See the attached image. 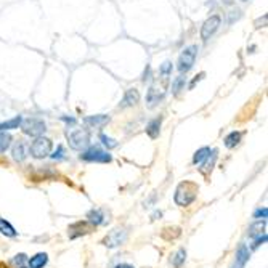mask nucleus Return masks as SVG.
I'll list each match as a JSON object with an SVG mask.
<instances>
[{"mask_svg": "<svg viewBox=\"0 0 268 268\" xmlns=\"http://www.w3.org/2000/svg\"><path fill=\"white\" fill-rule=\"evenodd\" d=\"M249 260V249L246 244H239L236 249V268H244Z\"/></svg>", "mask_w": 268, "mask_h": 268, "instance_id": "16", "label": "nucleus"}, {"mask_svg": "<svg viewBox=\"0 0 268 268\" xmlns=\"http://www.w3.org/2000/svg\"><path fill=\"white\" fill-rule=\"evenodd\" d=\"M161 124H162V119L161 117L159 119H153V121L148 122V125H146V134H148V136H150V138L156 140L157 136H159V134H161Z\"/></svg>", "mask_w": 268, "mask_h": 268, "instance_id": "18", "label": "nucleus"}, {"mask_svg": "<svg viewBox=\"0 0 268 268\" xmlns=\"http://www.w3.org/2000/svg\"><path fill=\"white\" fill-rule=\"evenodd\" d=\"M109 122V116L106 114H96V116H87L84 119V124L90 129H101L103 125Z\"/></svg>", "mask_w": 268, "mask_h": 268, "instance_id": "11", "label": "nucleus"}, {"mask_svg": "<svg viewBox=\"0 0 268 268\" xmlns=\"http://www.w3.org/2000/svg\"><path fill=\"white\" fill-rule=\"evenodd\" d=\"M167 82L169 80H162V84H153L150 87V90H148L146 94V105L150 108H154L157 103H159L164 95H166V90H167Z\"/></svg>", "mask_w": 268, "mask_h": 268, "instance_id": "8", "label": "nucleus"}, {"mask_svg": "<svg viewBox=\"0 0 268 268\" xmlns=\"http://www.w3.org/2000/svg\"><path fill=\"white\" fill-rule=\"evenodd\" d=\"M0 233H2L3 236H7V238H15L16 234H18L15 227L10 222L5 220V218H0Z\"/></svg>", "mask_w": 268, "mask_h": 268, "instance_id": "21", "label": "nucleus"}, {"mask_svg": "<svg viewBox=\"0 0 268 268\" xmlns=\"http://www.w3.org/2000/svg\"><path fill=\"white\" fill-rule=\"evenodd\" d=\"M172 61H164L161 66H159V76L161 77H169V76L172 74Z\"/></svg>", "mask_w": 268, "mask_h": 268, "instance_id": "28", "label": "nucleus"}, {"mask_svg": "<svg viewBox=\"0 0 268 268\" xmlns=\"http://www.w3.org/2000/svg\"><path fill=\"white\" fill-rule=\"evenodd\" d=\"M53 143L47 136H36V140L29 145V154L34 159H43V157L52 154Z\"/></svg>", "mask_w": 268, "mask_h": 268, "instance_id": "2", "label": "nucleus"}, {"mask_svg": "<svg viewBox=\"0 0 268 268\" xmlns=\"http://www.w3.org/2000/svg\"><path fill=\"white\" fill-rule=\"evenodd\" d=\"M0 268H8L7 265H3V264H0Z\"/></svg>", "mask_w": 268, "mask_h": 268, "instance_id": "40", "label": "nucleus"}, {"mask_svg": "<svg viewBox=\"0 0 268 268\" xmlns=\"http://www.w3.org/2000/svg\"><path fill=\"white\" fill-rule=\"evenodd\" d=\"M265 230H267V220H255L252 225L249 227V238L250 239H255L262 236V234H265Z\"/></svg>", "mask_w": 268, "mask_h": 268, "instance_id": "14", "label": "nucleus"}, {"mask_svg": "<svg viewBox=\"0 0 268 268\" xmlns=\"http://www.w3.org/2000/svg\"><path fill=\"white\" fill-rule=\"evenodd\" d=\"M198 45H190L182 52V55L178 57V63H177V69L182 74H187L188 71L194 66L196 57H198Z\"/></svg>", "mask_w": 268, "mask_h": 268, "instance_id": "3", "label": "nucleus"}, {"mask_svg": "<svg viewBox=\"0 0 268 268\" xmlns=\"http://www.w3.org/2000/svg\"><path fill=\"white\" fill-rule=\"evenodd\" d=\"M161 217H162V212L161 211H156L154 214L151 215V220H157V218H161Z\"/></svg>", "mask_w": 268, "mask_h": 268, "instance_id": "36", "label": "nucleus"}, {"mask_svg": "<svg viewBox=\"0 0 268 268\" xmlns=\"http://www.w3.org/2000/svg\"><path fill=\"white\" fill-rule=\"evenodd\" d=\"M267 215H268V209L264 207V209H257L255 214H254V218L257 220H267Z\"/></svg>", "mask_w": 268, "mask_h": 268, "instance_id": "32", "label": "nucleus"}, {"mask_svg": "<svg viewBox=\"0 0 268 268\" xmlns=\"http://www.w3.org/2000/svg\"><path fill=\"white\" fill-rule=\"evenodd\" d=\"M217 157H218V151L217 150H211V153L207 154V157L204 161H202V167H201V172L204 175H209L212 172V169H214L215 162H217Z\"/></svg>", "mask_w": 268, "mask_h": 268, "instance_id": "12", "label": "nucleus"}, {"mask_svg": "<svg viewBox=\"0 0 268 268\" xmlns=\"http://www.w3.org/2000/svg\"><path fill=\"white\" fill-rule=\"evenodd\" d=\"M12 156H13V159L16 162H23L26 157H27V150H26V145L23 143L21 140H18L15 143L13 146V150H12Z\"/></svg>", "mask_w": 268, "mask_h": 268, "instance_id": "17", "label": "nucleus"}, {"mask_svg": "<svg viewBox=\"0 0 268 268\" xmlns=\"http://www.w3.org/2000/svg\"><path fill=\"white\" fill-rule=\"evenodd\" d=\"M220 23H222V18L218 15H212L211 18H207L201 27V39L209 40L211 37L217 32L218 27H220Z\"/></svg>", "mask_w": 268, "mask_h": 268, "instance_id": "9", "label": "nucleus"}, {"mask_svg": "<svg viewBox=\"0 0 268 268\" xmlns=\"http://www.w3.org/2000/svg\"><path fill=\"white\" fill-rule=\"evenodd\" d=\"M150 79H153L151 77V66H150V64H146V68L143 71V76H141V80L146 82V80H150Z\"/></svg>", "mask_w": 268, "mask_h": 268, "instance_id": "35", "label": "nucleus"}, {"mask_svg": "<svg viewBox=\"0 0 268 268\" xmlns=\"http://www.w3.org/2000/svg\"><path fill=\"white\" fill-rule=\"evenodd\" d=\"M211 153V148L209 146H204V148H199L198 151L194 153V156H193V164L194 166H198V164H201L202 161L206 159L207 154Z\"/></svg>", "mask_w": 268, "mask_h": 268, "instance_id": "25", "label": "nucleus"}, {"mask_svg": "<svg viewBox=\"0 0 268 268\" xmlns=\"http://www.w3.org/2000/svg\"><path fill=\"white\" fill-rule=\"evenodd\" d=\"M198 185L194 182H182L175 190L173 201L175 204L180 207H188L190 204H193L196 196H198Z\"/></svg>", "mask_w": 268, "mask_h": 268, "instance_id": "1", "label": "nucleus"}, {"mask_svg": "<svg viewBox=\"0 0 268 268\" xmlns=\"http://www.w3.org/2000/svg\"><path fill=\"white\" fill-rule=\"evenodd\" d=\"M185 260H187V250H185V249H178L177 252L172 255L171 264H172L173 268H182L183 264H185Z\"/></svg>", "mask_w": 268, "mask_h": 268, "instance_id": "22", "label": "nucleus"}, {"mask_svg": "<svg viewBox=\"0 0 268 268\" xmlns=\"http://www.w3.org/2000/svg\"><path fill=\"white\" fill-rule=\"evenodd\" d=\"M264 243H267V233H265V234H262V236H259V238H255V239H254V244L250 246V249L254 250V249H257L260 244H264Z\"/></svg>", "mask_w": 268, "mask_h": 268, "instance_id": "33", "label": "nucleus"}, {"mask_svg": "<svg viewBox=\"0 0 268 268\" xmlns=\"http://www.w3.org/2000/svg\"><path fill=\"white\" fill-rule=\"evenodd\" d=\"M204 77H206V73H199V74H198V76H196V77L193 79V80H191V82H190L188 89H190V90H193V89H194V85H196V84H198V82H201V80H202V79H204Z\"/></svg>", "mask_w": 268, "mask_h": 268, "instance_id": "34", "label": "nucleus"}, {"mask_svg": "<svg viewBox=\"0 0 268 268\" xmlns=\"http://www.w3.org/2000/svg\"><path fill=\"white\" fill-rule=\"evenodd\" d=\"M100 140H101V143L108 148V150H113V148H116V146H117V141L114 140V138H111V136L105 135V134H101V135H100Z\"/></svg>", "mask_w": 268, "mask_h": 268, "instance_id": "29", "label": "nucleus"}, {"mask_svg": "<svg viewBox=\"0 0 268 268\" xmlns=\"http://www.w3.org/2000/svg\"><path fill=\"white\" fill-rule=\"evenodd\" d=\"M114 268H134L130 264H119V265H116Z\"/></svg>", "mask_w": 268, "mask_h": 268, "instance_id": "38", "label": "nucleus"}, {"mask_svg": "<svg viewBox=\"0 0 268 268\" xmlns=\"http://www.w3.org/2000/svg\"><path fill=\"white\" fill-rule=\"evenodd\" d=\"M68 141L73 150H77V151L85 150V148L90 145V132L85 129L73 130L71 134H68Z\"/></svg>", "mask_w": 268, "mask_h": 268, "instance_id": "6", "label": "nucleus"}, {"mask_svg": "<svg viewBox=\"0 0 268 268\" xmlns=\"http://www.w3.org/2000/svg\"><path fill=\"white\" fill-rule=\"evenodd\" d=\"M129 236V231L125 228H121V227H117V228H114L111 230L105 238H103V241L101 244L103 246H106V248L109 249H114V248H119L122 243H125V239H127Z\"/></svg>", "mask_w": 268, "mask_h": 268, "instance_id": "7", "label": "nucleus"}, {"mask_svg": "<svg viewBox=\"0 0 268 268\" xmlns=\"http://www.w3.org/2000/svg\"><path fill=\"white\" fill-rule=\"evenodd\" d=\"M19 268H29V267H19Z\"/></svg>", "mask_w": 268, "mask_h": 268, "instance_id": "41", "label": "nucleus"}, {"mask_svg": "<svg viewBox=\"0 0 268 268\" xmlns=\"http://www.w3.org/2000/svg\"><path fill=\"white\" fill-rule=\"evenodd\" d=\"M47 262L48 255L45 252H39L34 257H31V259H27V265H29V268H43L47 265Z\"/></svg>", "mask_w": 268, "mask_h": 268, "instance_id": "19", "label": "nucleus"}, {"mask_svg": "<svg viewBox=\"0 0 268 268\" xmlns=\"http://www.w3.org/2000/svg\"><path fill=\"white\" fill-rule=\"evenodd\" d=\"M180 234H182V228H178V227H167V228L162 230L161 236L164 239H167V241H172V239H177Z\"/></svg>", "mask_w": 268, "mask_h": 268, "instance_id": "23", "label": "nucleus"}, {"mask_svg": "<svg viewBox=\"0 0 268 268\" xmlns=\"http://www.w3.org/2000/svg\"><path fill=\"white\" fill-rule=\"evenodd\" d=\"M21 129L23 132L29 136H42L47 130V124L39 117H27L21 121Z\"/></svg>", "mask_w": 268, "mask_h": 268, "instance_id": "4", "label": "nucleus"}, {"mask_svg": "<svg viewBox=\"0 0 268 268\" xmlns=\"http://www.w3.org/2000/svg\"><path fill=\"white\" fill-rule=\"evenodd\" d=\"M185 85H187V79H185L183 76H178V77H175L173 82H172V94L178 95L180 92L185 89Z\"/></svg>", "mask_w": 268, "mask_h": 268, "instance_id": "26", "label": "nucleus"}, {"mask_svg": "<svg viewBox=\"0 0 268 268\" xmlns=\"http://www.w3.org/2000/svg\"><path fill=\"white\" fill-rule=\"evenodd\" d=\"M80 159L85 162H100V164H108L113 161V156L108 151L101 150L98 146H92L89 150H85L80 154Z\"/></svg>", "mask_w": 268, "mask_h": 268, "instance_id": "5", "label": "nucleus"}, {"mask_svg": "<svg viewBox=\"0 0 268 268\" xmlns=\"http://www.w3.org/2000/svg\"><path fill=\"white\" fill-rule=\"evenodd\" d=\"M241 138H243V134L241 132H236V130H234V132L228 134L223 141H225V146L228 148V150H233V148H236L239 145Z\"/></svg>", "mask_w": 268, "mask_h": 268, "instance_id": "20", "label": "nucleus"}, {"mask_svg": "<svg viewBox=\"0 0 268 268\" xmlns=\"http://www.w3.org/2000/svg\"><path fill=\"white\" fill-rule=\"evenodd\" d=\"M21 121H23V117L16 116V117L10 119V121H7V122H2V124H0V132H5V130H12V129H18L21 125Z\"/></svg>", "mask_w": 268, "mask_h": 268, "instance_id": "24", "label": "nucleus"}, {"mask_svg": "<svg viewBox=\"0 0 268 268\" xmlns=\"http://www.w3.org/2000/svg\"><path fill=\"white\" fill-rule=\"evenodd\" d=\"M12 141H13L12 135L5 134V132H0V154L8 150L10 145H12Z\"/></svg>", "mask_w": 268, "mask_h": 268, "instance_id": "27", "label": "nucleus"}, {"mask_svg": "<svg viewBox=\"0 0 268 268\" xmlns=\"http://www.w3.org/2000/svg\"><path fill=\"white\" fill-rule=\"evenodd\" d=\"M140 101V92L136 89H129L125 92L124 100H122V108H129V106H135L136 103Z\"/></svg>", "mask_w": 268, "mask_h": 268, "instance_id": "15", "label": "nucleus"}, {"mask_svg": "<svg viewBox=\"0 0 268 268\" xmlns=\"http://www.w3.org/2000/svg\"><path fill=\"white\" fill-rule=\"evenodd\" d=\"M243 2H246V0H243Z\"/></svg>", "mask_w": 268, "mask_h": 268, "instance_id": "42", "label": "nucleus"}, {"mask_svg": "<svg viewBox=\"0 0 268 268\" xmlns=\"http://www.w3.org/2000/svg\"><path fill=\"white\" fill-rule=\"evenodd\" d=\"M64 122H68V124H71V125H74L76 124V119L74 117H61Z\"/></svg>", "mask_w": 268, "mask_h": 268, "instance_id": "37", "label": "nucleus"}, {"mask_svg": "<svg viewBox=\"0 0 268 268\" xmlns=\"http://www.w3.org/2000/svg\"><path fill=\"white\" fill-rule=\"evenodd\" d=\"M94 225L89 223L87 220H79L73 223V225H69L68 228V236L71 239H76V238H80V236H85V234H89L94 231Z\"/></svg>", "mask_w": 268, "mask_h": 268, "instance_id": "10", "label": "nucleus"}, {"mask_svg": "<svg viewBox=\"0 0 268 268\" xmlns=\"http://www.w3.org/2000/svg\"><path fill=\"white\" fill-rule=\"evenodd\" d=\"M105 212H103L101 209H92L87 212V222L92 223L94 227H100L105 223Z\"/></svg>", "mask_w": 268, "mask_h": 268, "instance_id": "13", "label": "nucleus"}, {"mask_svg": "<svg viewBox=\"0 0 268 268\" xmlns=\"http://www.w3.org/2000/svg\"><path fill=\"white\" fill-rule=\"evenodd\" d=\"M13 265H16V267H24V264L27 262V255L26 254H18V255H15L13 257Z\"/></svg>", "mask_w": 268, "mask_h": 268, "instance_id": "30", "label": "nucleus"}, {"mask_svg": "<svg viewBox=\"0 0 268 268\" xmlns=\"http://www.w3.org/2000/svg\"><path fill=\"white\" fill-rule=\"evenodd\" d=\"M222 2L225 3V5H231V3H233V0H222Z\"/></svg>", "mask_w": 268, "mask_h": 268, "instance_id": "39", "label": "nucleus"}, {"mask_svg": "<svg viewBox=\"0 0 268 268\" xmlns=\"http://www.w3.org/2000/svg\"><path fill=\"white\" fill-rule=\"evenodd\" d=\"M50 156H52V159H53V161H59V159H63V157H64V148H63L61 145H59V146L57 148V151H55L53 154H50Z\"/></svg>", "mask_w": 268, "mask_h": 268, "instance_id": "31", "label": "nucleus"}]
</instances>
